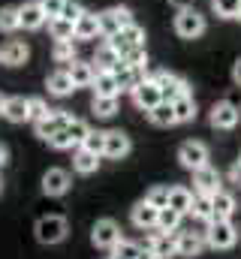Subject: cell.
Returning a JSON list of instances; mask_svg holds the SVG:
<instances>
[{
    "mask_svg": "<svg viewBox=\"0 0 241 259\" xmlns=\"http://www.w3.org/2000/svg\"><path fill=\"white\" fill-rule=\"evenodd\" d=\"M172 27H175V33H178L181 39H199L208 30V18L196 6H187V9H178Z\"/></svg>",
    "mask_w": 241,
    "mask_h": 259,
    "instance_id": "1",
    "label": "cell"
},
{
    "mask_svg": "<svg viewBox=\"0 0 241 259\" xmlns=\"http://www.w3.org/2000/svg\"><path fill=\"white\" fill-rule=\"evenodd\" d=\"M151 78L157 81V88H160V94H163V100H166V103H175V100H181V97H187V94H190L187 78L178 75V72H172V69H157Z\"/></svg>",
    "mask_w": 241,
    "mask_h": 259,
    "instance_id": "2",
    "label": "cell"
},
{
    "mask_svg": "<svg viewBox=\"0 0 241 259\" xmlns=\"http://www.w3.org/2000/svg\"><path fill=\"white\" fill-rule=\"evenodd\" d=\"M238 241V232L232 226V220H211L205 229V244L214 250H229Z\"/></svg>",
    "mask_w": 241,
    "mask_h": 259,
    "instance_id": "3",
    "label": "cell"
},
{
    "mask_svg": "<svg viewBox=\"0 0 241 259\" xmlns=\"http://www.w3.org/2000/svg\"><path fill=\"white\" fill-rule=\"evenodd\" d=\"M97 15H100V33H103V39L115 36V33L124 30L127 24H133L130 6H109V9H103V12H97Z\"/></svg>",
    "mask_w": 241,
    "mask_h": 259,
    "instance_id": "4",
    "label": "cell"
},
{
    "mask_svg": "<svg viewBox=\"0 0 241 259\" xmlns=\"http://www.w3.org/2000/svg\"><path fill=\"white\" fill-rule=\"evenodd\" d=\"M33 232H36V241H43V244H60L66 238V232H69V226H66V220L60 214H49V217L36 220Z\"/></svg>",
    "mask_w": 241,
    "mask_h": 259,
    "instance_id": "5",
    "label": "cell"
},
{
    "mask_svg": "<svg viewBox=\"0 0 241 259\" xmlns=\"http://www.w3.org/2000/svg\"><path fill=\"white\" fill-rule=\"evenodd\" d=\"M208 121H211V127L214 130H235L238 127V121H241V112H238L235 103L223 100V103H214V106H211Z\"/></svg>",
    "mask_w": 241,
    "mask_h": 259,
    "instance_id": "6",
    "label": "cell"
},
{
    "mask_svg": "<svg viewBox=\"0 0 241 259\" xmlns=\"http://www.w3.org/2000/svg\"><path fill=\"white\" fill-rule=\"evenodd\" d=\"M178 163L184 169H190V172H196V169H202V166H208V148L202 145V142H184L178 148Z\"/></svg>",
    "mask_w": 241,
    "mask_h": 259,
    "instance_id": "7",
    "label": "cell"
},
{
    "mask_svg": "<svg viewBox=\"0 0 241 259\" xmlns=\"http://www.w3.org/2000/svg\"><path fill=\"white\" fill-rule=\"evenodd\" d=\"M91 241H94L97 247H103V250H112V247L120 241L118 223H115V220H109V217L97 220V223H94V229H91Z\"/></svg>",
    "mask_w": 241,
    "mask_h": 259,
    "instance_id": "8",
    "label": "cell"
},
{
    "mask_svg": "<svg viewBox=\"0 0 241 259\" xmlns=\"http://www.w3.org/2000/svg\"><path fill=\"white\" fill-rule=\"evenodd\" d=\"M130 94H133V103H136L142 112H151L157 103H163V94H160V88H157V81H154L151 75H148L142 84H136Z\"/></svg>",
    "mask_w": 241,
    "mask_h": 259,
    "instance_id": "9",
    "label": "cell"
},
{
    "mask_svg": "<svg viewBox=\"0 0 241 259\" xmlns=\"http://www.w3.org/2000/svg\"><path fill=\"white\" fill-rule=\"evenodd\" d=\"M109 42L118 49V55L124 58L130 49H136V46H145V27H139V24L133 21V24H127L124 30H118L115 36H109Z\"/></svg>",
    "mask_w": 241,
    "mask_h": 259,
    "instance_id": "10",
    "label": "cell"
},
{
    "mask_svg": "<svg viewBox=\"0 0 241 259\" xmlns=\"http://www.w3.org/2000/svg\"><path fill=\"white\" fill-rule=\"evenodd\" d=\"M30 61V46L24 39H6L0 46V64L3 66H24Z\"/></svg>",
    "mask_w": 241,
    "mask_h": 259,
    "instance_id": "11",
    "label": "cell"
},
{
    "mask_svg": "<svg viewBox=\"0 0 241 259\" xmlns=\"http://www.w3.org/2000/svg\"><path fill=\"white\" fill-rule=\"evenodd\" d=\"M18 15H21V27H24V30H43V27L49 24V15L43 12L39 0L21 3V6H18Z\"/></svg>",
    "mask_w": 241,
    "mask_h": 259,
    "instance_id": "12",
    "label": "cell"
},
{
    "mask_svg": "<svg viewBox=\"0 0 241 259\" xmlns=\"http://www.w3.org/2000/svg\"><path fill=\"white\" fill-rule=\"evenodd\" d=\"M130 148H133V142H130L127 133H120V130H106L103 157H109V160H124V157L130 154Z\"/></svg>",
    "mask_w": 241,
    "mask_h": 259,
    "instance_id": "13",
    "label": "cell"
},
{
    "mask_svg": "<svg viewBox=\"0 0 241 259\" xmlns=\"http://www.w3.org/2000/svg\"><path fill=\"white\" fill-rule=\"evenodd\" d=\"M69 118H72V115H69L66 109H52V112H49L43 121H36V124H33V127H36V136H39V139H49V136H55L58 130H63L66 124H69Z\"/></svg>",
    "mask_w": 241,
    "mask_h": 259,
    "instance_id": "14",
    "label": "cell"
},
{
    "mask_svg": "<svg viewBox=\"0 0 241 259\" xmlns=\"http://www.w3.org/2000/svg\"><path fill=\"white\" fill-rule=\"evenodd\" d=\"M66 72H69V78H72V84H75V91H78V88H91V84H94L97 66H94V61L75 58L72 64H66Z\"/></svg>",
    "mask_w": 241,
    "mask_h": 259,
    "instance_id": "15",
    "label": "cell"
},
{
    "mask_svg": "<svg viewBox=\"0 0 241 259\" xmlns=\"http://www.w3.org/2000/svg\"><path fill=\"white\" fill-rule=\"evenodd\" d=\"M115 78H118V88L120 91H133L136 84H142L148 78V66H127L120 61L115 66Z\"/></svg>",
    "mask_w": 241,
    "mask_h": 259,
    "instance_id": "16",
    "label": "cell"
},
{
    "mask_svg": "<svg viewBox=\"0 0 241 259\" xmlns=\"http://www.w3.org/2000/svg\"><path fill=\"white\" fill-rule=\"evenodd\" d=\"M193 184H196V193L214 196L220 190V172L214 166H202V169L193 172Z\"/></svg>",
    "mask_w": 241,
    "mask_h": 259,
    "instance_id": "17",
    "label": "cell"
},
{
    "mask_svg": "<svg viewBox=\"0 0 241 259\" xmlns=\"http://www.w3.org/2000/svg\"><path fill=\"white\" fill-rule=\"evenodd\" d=\"M157 214H160V208H154L148 199L136 202V205H133V211H130L133 226H139V229H157Z\"/></svg>",
    "mask_w": 241,
    "mask_h": 259,
    "instance_id": "18",
    "label": "cell"
},
{
    "mask_svg": "<svg viewBox=\"0 0 241 259\" xmlns=\"http://www.w3.org/2000/svg\"><path fill=\"white\" fill-rule=\"evenodd\" d=\"M69 172L66 169H49L46 175H43V193L46 196H63L69 190Z\"/></svg>",
    "mask_w": 241,
    "mask_h": 259,
    "instance_id": "19",
    "label": "cell"
},
{
    "mask_svg": "<svg viewBox=\"0 0 241 259\" xmlns=\"http://www.w3.org/2000/svg\"><path fill=\"white\" fill-rule=\"evenodd\" d=\"M100 36H103L100 33V15L85 9V15L75 21V39L78 42H91V39H100Z\"/></svg>",
    "mask_w": 241,
    "mask_h": 259,
    "instance_id": "20",
    "label": "cell"
},
{
    "mask_svg": "<svg viewBox=\"0 0 241 259\" xmlns=\"http://www.w3.org/2000/svg\"><path fill=\"white\" fill-rule=\"evenodd\" d=\"M148 250L154 253L157 259H169V256H175L178 250H175V232H154L151 235V244H148Z\"/></svg>",
    "mask_w": 241,
    "mask_h": 259,
    "instance_id": "21",
    "label": "cell"
},
{
    "mask_svg": "<svg viewBox=\"0 0 241 259\" xmlns=\"http://www.w3.org/2000/svg\"><path fill=\"white\" fill-rule=\"evenodd\" d=\"M3 118H6L9 124H24V121H30L27 97H6V109H3Z\"/></svg>",
    "mask_w": 241,
    "mask_h": 259,
    "instance_id": "22",
    "label": "cell"
},
{
    "mask_svg": "<svg viewBox=\"0 0 241 259\" xmlns=\"http://www.w3.org/2000/svg\"><path fill=\"white\" fill-rule=\"evenodd\" d=\"M91 88H94V94H100V97H118L120 94L118 78H115V69H97Z\"/></svg>",
    "mask_w": 241,
    "mask_h": 259,
    "instance_id": "23",
    "label": "cell"
},
{
    "mask_svg": "<svg viewBox=\"0 0 241 259\" xmlns=\"http://www.w3.org/2000/svg\"><path fill=\"white\" fill-rule=\"evenodd\" d=\"M205 238L199 232H175V250L178 256H199Z\"/></svg>",
    "mask_w": 241,
    "mask_h": 259,
    "instance_id": "24",
    "label": "cell"
},
{
    "mask_svg": "<svg viewBox=\"0 0 241 259\" xmlns=\"http://www.w3.org/2000/svg\"><path fill=\"white\" fill-rule=\"evenodd\" d=\"M46 88H49L52 97H69V94L75 91V84H72V78H69L66 69H55V72H49Z\"/></svg>",
    "mask_w": 241,
    "mask_h": 259,
    "instance_id": "25",
    "label": "cell"
},
{
    "mask_svg": "<svg viewBox=\"0 0 241 259\" xmlns=\"http://www.w3.org/2000/svg\"><path fill=\"white\" fill-rule=\"evenodd\" d=\"M72 169L78 172V175H94L97 169H100V154H91L88 148H75V154H72Z\"/></svg>",
    "mask_w": 241,
    "mask_h": 259,
    "instance_id": "26",
    "label": "cell"
},
{
    "mask_svg": "<svg viewBox=\"0 0 241 259\" xmlns=\"http://www.w3.org/2000/svg\"><path fill=\"white\" fill-rule=\"evenodd\" d=\"M120 64V55H118V49L106 39V42H100L97 46V52H94V66L97 69H115V66Z\"/></svg>",
    "mask_w": 241,
    "mask_h": 259,
    "instance_id": "27",
    "label": "cell"
},
{
    "mask_svg": "<svg viewBox=\"0 0 241 259\" xmlns=\"http://www.w3.org/2000/svg\"><path fill=\"white\" fill-rule=\"evenodd\" d=\"M211 205H214V217L211 220H229L235 214V196L226 193V190H217L211 196Z\"/></svg>",
    "mask_w": 241,
    "mask_h": 259,
    "instance_id": "28",
    "label": "cell"
},
{
    "mask_svg": "<svg viewBox=\"0 0 241 259\" xmlns=\"http://www.w3.org/2000/svg\"><path fill=\"white\" fill-rule=\"evenodd\" d=\"M172 109H175V124H190V121H196V115H199V109H196V100L187 94V97H181L172 103Z\"/></svg>",
    "mask_w": 241,
    "mask_h": 259,
    "instance_id": "29",
    "label": "cell"
},
{
    "mask_svg": "<svg viewBox=\"0 0 241 259\" xmlns=\"http://www.w3.org/2000/svg\"><path fill=\"white\" fill-rule=\"evenodd\" d=\"M148 121L154 124V127H172L175 124V109H172V103H157L151 112H148Z\"/></svg>",
    "mask_w": 241,
    "mask_h": 259,
    "instance_id": "30",
    "label": "cell"
},
{
    "mask_svg": "<svg viewBox=\"0 0 241 259\" xmlns=\"http://www.w3.org/2000/svg\"><path fill=\"white\" fill-rule=\"evenodd\" d=\"M91 112H94L97 118H115V115H118V97H100V94H94Z\"/></svg>",
    "mask_w": 241,
    "mask_h": 259,
    "instance_id": "31",
    "label": "cell"
},
{
    "mask_svg": "<svg viewBox=\"0 0 241 259\" xmlns=\"http://www.w3.org/2000/svg\"><path fill=\"white\" fill-rule=\"evenodd\" d=\"M169 208H175L178 214H190L193 208V193L187 187H169Z\"/></svg>",
    "mask_w": 241,
    "mask_h": 259,
    "instance_id": "32",
    "label": "cell"
},
{
    "mask_svg": "<svg viewBox=\"0 0 241 259\" xmlns=\"http://www.w3.org/2000/svg\"><path fill=\"white\" fill-rule=\"evenodd\" d=\"M52 58H55V64H72V61L78 58L75 42H72V39H55V46H52Z\"/></svg>",
    "mask_w": 241,
    "mask_h": 259,
    "instance_id": "33",
    "label": "cell"
},
{
    "mask_svg": "<svg viewBox=\"0 0 241 259\" xmlns=\"http://www.w3.org/2000/svg\"><path fill=\"white\" fill-rule=\"evenodd\" d=\"M15 30H21L18 6H0V33H15Z\"/></svg>",
    "mask_w": 241,
    "mask_h": 259,
    "instance_id": "34",
    "label": "cell"
},
{
    "mask_svg": "<svg viewBox=\"0 0 241 259\" xmlns=\"http://www.w3.org/2000/svg\"><path fill=\"white\" fill-rule=\"evenodd\" d=\"M49 30H52V36L55 39H75V21H69V18H49Z\"/></svg>",
    "mask_w": 241,
    "mask_h": 259,
    "instance_id": "35",
    "label": "cell"
},
{
    "mask_svg": "<svg viewBox=\"0 0 241 259\" xmlns=\"http://www.w3.org/2000/svg\"><path fill=\"white\" fill-rule=\"evenodd\" d=\"M181 217L184 214H178L175 208H160V214H157V229L160 232H178V226H181Z\"/></svg>",
    "mask_w": 241,
    "mask_h": 259,
    "instance_id": "36",
    "label": "cell"
},
{
    "mask_svg": "<svg viewBox=\"0 0 241 259\" xmlns=\"http://www.w3.org/2000/svg\"><path fill=\"white\" fill-rule=\"evenodd\" d=\"M190 214H193V217H199V220H208V223H211V217H214L211 196H205V193L193 196V208H190Z\"/></svg>",
    "mask_w": 241,
    "mask_h": 259,
    "instance_id": "37",
    "label": "cell"
},
{
    "mask_svg": "<svg viewBox=\"0 0 241 259\" xmlns=\"http://www.w3.org/2000/svg\"><path fill=\"white\" fill-rule=\"evenodd\" d=\"M211 9L217 18H235L241 12V0H211Z\"/></svg>",
    "mask_w": 241,
    "mask_h": 259,
    "instance_id": "38",
    "label": "cell"
},
{
    "mask_svg": "<svg viewBox=\"0 0 241 259\" xmlns=\"http://www.w3.org/2000/svg\"><path fill=\"white\" fill-rule=\"evenodd\" d=\"M82 148H88L91 154H100V157H103V148H106V130H88Z\"/></svg>",
    "mask_w": 241,
    "mask_h": 259,
    "instance_id": "39",
    "label": "cell"
},
{
    "mask_svg": "<svg viewBox=\"0 0 241 259\" xmlns=\"http://www.w3.org/2000/svg\"><path fill=\"white\" fill-rule=\"evenodd\" d=\"M66 133H69V139H72V145H75V148H78V145H82V142H85V136H88V124H85V121H82V118H69V124H66Z\"/></svg>",
    "mask_w": 241,
    "mask_h": 259,
    "instance_id": "40",
    "label": "cell"
},
{
    "mask_svg": "<svg viewBox=\"0 0 241 259\" xmlns=\"http://www.w3.org/2000/svg\"><path fill=\"white\" fill-rule=\"evenodd\" d=\"M27 109H30V121L36 124V121H43L52 109H49V103L43 100V97H27Z\"/></svg>",
    "mask_w": 241,
    "mask_h": 259,
    "instance_id": "41",
    "label": "cell"
},
{
    "mask_svg": "<svg viewBox=\"0 0 241 259\" xmlns=\"http://www.w3.org/2000/svg\"><path fill=\"white\" fill-rule=\"evenodd\" d=\"M112 250H115L112 256H118V259H139V253H142V247L136 241H124V238H120Z\"/></svg>",
    "mask_w": 241,
    "mask_h": 259,
    "instance_id": "42",
    "label": "cell"
},
{
    "mask_svg": "<svg viewBox=\"0 0 241 259\" xmlns=\"http://www.w3.org/2000/svg\"><path fill=\"white\" fill-rule=\"evenodd\" d=\"M120 61L127 66H148V49H145V46H136V49H130Z\"/></svg>",
    "mask_w": 241,
    "mask_h": 259,
    "instance_id": "43",
    "label": "cell"
},
{
    "mask_svg": "<svg viewBox=\"0 0 241 259\" xmlns=\"http://www.w3.org/2000/svg\"><path fill=\"white\" fill-rule=\"evenodd\" d=\"M145 199H148L154 208H166V205H169V187H151V190L145 193Z\"/></svg>",
    "mask_w": 241,
    "mask_h": 259,
    "instance_id": "44",
    "label": "cell"
},
{
    "mask_svg": "<svg viewBox=\"0 0 241 259\" xmlns=\"http://www.w3.org/2000/svg\"><path fill=\"white\" fill-rule=\"evenodd\" d=\"M46 142H49L55 151H69V148H72V139H69V133H66V130H58V133H55V136H49Z\"/></svg>",
    "mask_w": 241,
    "mask_h": 259,
    "instance_id": "45",
    "label": "cell"
},
{
    "mask_svg": "<svg viewBox=\"0 0 241 259\" xmlns=\"http://www.w3.org/2000/svg\"><path fill=\"white\" fill-rule=\"evenodd\" d=\"M63 18H69V21H78L82 15H85V6L78 3V0H66L63 3V12H60Z\"/></svg>",
    "mask_w": 241,
    "mask_h": 259,
    "instance_id": "46",
    "label": "cell"
},
{
    "mask_svg": "<svg viewBox=\"0 0 241 259\" xmlns=\"http://www.w3.org/2000/svg\"><path fill=\"white\" fill-rule=\"evenodd\" d=\"M63 3H66V0H39L43 12H46L49 18H58L60 12H63Z\"/></svg>",
    "mask_w": 241,
    "mask_h": 259,
    "instance_id": "47",
    "label": "cell"
},
{
    "mask_svg": "<svg viewBox=\"0 0 241 259\" xmlns=\"http://www.w3.org/2000/svg\"><path fill=\"white\" fill-rule=\"evenodd\" d=\"M229 181L241 187V160H235V163H232V169H229Z\"/></svg>",
    "mask_w": 241,
    "mask_h": 259,
    "instance_id": "48",
    "label": "cell"
},
{
    "mask_svg": "<svg viewBox=\"0 0 241 259\" xmlns=\"http://www.w3.org/2000/svg\"><path fill=\"white\" fill-rule=\"evenodd\" d=\"M232 81H235V84L241 88V58L235 61V64H232Z\"/></svg>",
    "mask_w": 241,
    "mask_h": 259,
    "instance_id": "49",
    "label": "cell"
},
{
    "mask_svg": "<svg viewBox=\"0 0 241 259\" xmlns=\"http://www.w3.org/2000/svg\"><path fill=\"white\" fill-rule=\"evenodd\" d=\"M6 163H9V148H6V145L0 142V169H3Z\"/></svg>",
    "mask_w": 241,
    "mask_h": 259,
    "instance_id": "50",
    "label": "cell"
},
{
    "mask_svg": "<svg viewBox=\"0 0 241 259\" xmlns=\"http://www.w3.org/2000/svg\"><path fill=\"white\" fill-rule=\"evenodd\" d=\"M169 6H175V9H187V6H193V0H169Z\"/></svg>",
    "mask_w": 241,
    "mask_h": 259,
    "instance_id": "51",
    "label": "cell"
},
{
    "mask_svg": "<svg viewBox=\"0 0 241 259\" xmlns=\"http://www.w3.org/2000/svg\"><path fill=\"white\" fill-rule=\"evenodd\" d=\"M139 259H157V256H154L151 250H142V253H139Z\"/></svg>",
    "mask_w": 241,
    "mask_h": 259,
    "instance_id": "52",
    "label": "cell"
},
{
    "mask_svg": "<svg viewBox=\"0 0 241 259\" xmlns=\"http://www.w3.org/2000/svg\"><path fill=\"white\" fill-rule=\"evenodd\" d=\"M3 109H6V97L0 94V115H3Z\"/></svg>",
    "mask_w": 241,
    "mask_h": 259,
    "instance_id": "53",
    "label": "cell"
},
{
    "mask_svg": "<svg viewBox=\"0 0 241 259\" xmlns=\"http://www.w3.org/2000/svg\"><path fill=\"white\" fill-rule=\"evenodd\" d=\"M0 193H3V178H0Z\"/></svg>",
    "mask_w": 241,
    "mask_h": 259,
    "instance_id": "54",
    "label": "cell"
},
{
    "mask_svg": "<svg viewBox=\"0 0 241 259\" xmlns=\"http://www.w3.org/2000/svg\"><path fill=\"white\" fill-rule=\"evenodd\" d=\"M109 259H118V256H109Z\"/></svg>",
    "mask_w": 241,
    "mask_h": 259,
    "instance_id": "55",
    "label": "cell"
}]
</instances>
